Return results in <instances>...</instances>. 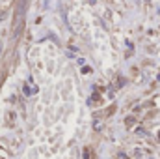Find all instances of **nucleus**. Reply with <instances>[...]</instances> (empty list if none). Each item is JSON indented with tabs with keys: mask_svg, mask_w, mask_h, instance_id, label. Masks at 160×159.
Instances as JSON below:
<instances>
[{
	"mask_svg": "<svg viewBox=\"0 0 160 159\" xmlns=\"http://www.w3.org/2000/svg\"><path fill=\"white\" fill-rule=\"evenodd\" d=\"M24 94H26V96H30V94H34V90H32L30 86H24Z\"/></svg>",
	"mask_w": 160,
	"mask_h": 159,
	"instance_id": "obj_1",
	"label": "nucleus"
}]
</instances>
